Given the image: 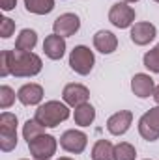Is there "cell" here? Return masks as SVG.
<instances>
[{
  "instance_id": "1",
  "label": "cell",
  "mask_w": 159,
  "mask_h": 160,
  "mask_svg": "<svg viewBox=\"0 0 159 160\" xmlns=\"http://www.w3.org/2000/svg\"><path fill=\"white\" fill-rule=\"evenodd\" d=\"M43 62L38 54L25 50H9V71L17 78H30L41 73Z\"/></svg>"
},
{
  "instance_id": "2",
  "label": "cell",
  "mask_w": 159,
  "mask_h": 160,
  "mask_svg": "<svg viewBox=\"0 0 159 160\" xmlns=\"http://www.w3.org/2000/svg\"><path fill=\"white\" fill-rule=\"evenodd\" d=\"M68 118H69V106L66 102H60V101H47L45 104L38 106V110L34 114V119L40 121L47 128L58 127Z\"/></svg>"
},
{
  "instance_id": "3",
  "label": "cell",
  "mask_w": 159,
  "mask_h": 160,
  "mask_svg": "<svg viewBox=\"0 0 159 160\" xmlns=\"http://www.w3.org/2000/svg\"><path fill=\"white\" fill-rule=\"evenodd\" d=\"M17 147V116L11 112L0 114V149L9 153Z\"/></svg>"
},
{
  "instance_id": "4",
  "label": "cell",
  "mask_w": 159,
  "mask_h": 160,
  "mask_svg": "<svg viewBox=\"0 0 159 160\" xmlns=\"http://www.w3.org/2000/svg\"><path fill=\"white\" fill-rule=\"evenodd\" d=\"M94 63H96V56L94 52L84 47V45H77L71 52H69V67L77 73V75H90V71L94 69Z\"/></svg>"
},
{
  "instance_id": "5",
  "label": "cell",
  "mask_w": 159,
  "mask_h": 160,
  "mask_svg": "<svg viewBox=\"0 0 159 160\" xmlns=\"http://www.w3.org/2000/svg\"><path fill=\"white\" fill-rule=\"evenodd\" d=\"M58 142L52 134H41L36 140L28 142V149L34 160H51L56 155Z\"/></svg>"
},
{
  "instance_id": "6",
  "label": "cell",
  "mask_w": 159,
  "mask_h": 160,
  "mask_svg": "<svg viewBox=\"0 0 159 160\" xmlns=\"http://www.w3.org/2000/svg\"><path fill=\"white\" fill-rule=\"evenodd\" d=\"M139 134L148 142L159 140V106H154L142 114L139 119Z\"/></svg>"
},
{
  "instance_id": "7",
  "label": "cell",
  "mask_w": 159,
  "mask_h": 160,
  "mask_svg": "<svg viewBox=\"0 0 159 160\" xmlns=\"http://www.w3.org/2000/svg\"><path fill=\"white\" fill-rule=\"evenodd\" d=\"M109 21L116 28H129L135 24V9L127 2H118L109 9Z\"/></svg>"
},
{
  "instance_id": "8",
  "label": "cell",
  "mask_w": 159,
  "mask_h": 160,
  "mask_svg": "<svg viewBox=\"0 0 159 160\" xmlns=\"http://www.w3.org/2000/svg\"><path fill=\"white\" fill-rule=\"evenodd\" d=\"M88 145V136L82 132V130H66L62 136H60V147L68 153H73V155H80Z\"/></svg>"
},
{
  "instance_id": "9",
  "label": "cell",
  "mask_w": 159,
  "mask_h": 160,
  "mask_svg": "<svg viewBox=\"0 0 159 160\" xmlns=\"http://www.w3.org/2000/svg\"><path fill=\"white\" fill-rule=\"evenodd\" d=\"M79 28H80V19L75 13H62L52 22V32L56 36H62V38H69V36L77 34Z\"/></svg>"
},
{
  "instance_id": "10",
  "label": "cell",
  "mask_w": 159,
  "mask_h": 160,
  "mask_svg": "<svg viewBox=\"0 0 159 160\" xmlns=\"http://www.w3.org/2000/svg\"><path fill=\"white\" fill-rule=\"evenodd\" d=\"M62 99L68 106L71 108H77L80 104L88 102L90 99V89L82 84H66L64 86V91H62Z\"/></svg>"
},
{
  "instance_id": "11",
  "label": "cell",
  "mask_w": 159,
  "mask_h": 160,
  "mask_svg": "<svg viewBox=\"0 0 159 160\" xmlns=\"http://www.w3.org/2000/svg\"><path fill=\"white\" fill-rule=\"evenodd\" d=\"M156 36H157V28L152 22H135L131 26V32H129L131 41L139 47H144V45L152 43L156 39Z\"/></svg>"
},
{
  "instance_id": "12",
  "label": "cell",
  "mask_w": 159,
  "mask_h": 160,
  "mask_svg": "<svg viewBox=\"0 0 159 160\" xmlns=\"http://www.w3.org/2000/svg\"><path fill=\"white\" fill-rule=\"evenodd\" d=\"M131 123H133V112L131 110H120L107 119V130L112 136H122L129 130Z\"/></svg>"
},
{
  "instance_id": "13",
  "label": "cell",
  "mask_w": 159,
  "mask_h": 160,
  "mask_svg": "<svg viewBox=\"0 0 159 160\" xmlns=\"http://www.w3.org/2000/svg\"><path fill=\"white\" fill-rule=\"evenodd\" d=\"M17 99L25 106H36V104H40L43 101V88L40 84H34V82L25 84L17 91Z\"/></svg>"
},
{
  "instance_id": "14",
  "label": "cell",
  "mask_w": 159,
  "mask_h": 160,
  "mask_svg": "<svg viewBox=\"0 0 159 160\" xmlns=\"http://www.w3.org/2000/svg\"><path fill=\"white\" fill-rule=\"evenodd\" d=\"M154 89H156V82L146 73H137L131 78V91L139 99H148L150 95H154Z\"/></svg>"
},
{
  "instance_id": "15",
  "label": "cell",
  "mask_w": 159,
  "mask_h": 160,
  "mask_svg": "<svg viewBox=\"0 0 159 160\" xmlns=\"http://www.w3.org/2000/svg\"><path fill=\"white\" fill-rule=\"evenodd\" d=\"M43 52L51 60H62L66 54V38L56 36V34L47 36L43 41Z\"/></svg>"
},
{
  "instance_id": "16",
  "label": "cell",
  "mask_w": 159,
  "mask_h": 160,
  "mask_svg": "<svg viewBox=\"0 0 159 160\" xmlns=\"http://www.w3.org/2000/svg\"><path fill=\"white\" fill-rule=\"evenodd\" d=\"M94 47L101 54H112L118 48V38L109 30H99L94 36Z\"/></svg>"
},
{
  "instance_id": "17",
  "label": "cell",
  "mask_w": 159,
  "mask_h": 160,
  "mask_svg": "<svg viewBox=\"0 0 159 160\" xmlns=\"http://www.w3.org/2000/svg\"><path fill=\"white\" fill-rule=\"evenodd\" d=\"M38 45V34L32 28H25L19 32L17 39H15V48L17 50H25V52H32L34 47Z\"/></svg>"
},
{
  "instance_id": "18",
  "label": "cell",
  "mask_w": 159,
  "mask_h": 160,
  "mask_svg": "<svg viewBox=\"0 0 159 160\" xmlns=\"http://www.w3.org/2000/svg\"><path fill=\"white\" fill-rule=\"evenodd\" d=\"M73 119H75V125H79V127H90L96 119V108L90 102L80 104L73 112Z\"/></svg>"
},
{
  "instance_id": "19",
  "label": "cell",
  "mask_w": 159,
  "mask_h": 160,
  "mask_svg": "<svg viewBox=\"0 0 159 160\" xmlns=\"http://www.w3.org/2000/svg\"><path fill=\"white\" fill-rule=\"evenodd\" d=\"M114 145L109 140H97L92 147V160H112Z\"/></svg>"
},
{
  "instance_id": "20",
  "label": "cell",
  "mask_w": 159,
  "mask_h": 160,
  "mask_svg": "<svg viewBox=\"0 0 159 160\" xmlns=\"http://www.w3.org/2000/svg\"><path fill=\"white\" fill-rule=\"evenodd\" d=\"M26 11L34 15H49L54 9V0H25Z\"/></svg>"
},
{
  "instance_id": "21",
  "label": "cell",
  "mask_w": 159,
  "mask_h": 160,
  "mask_svg": "<svg viewBox=\"0 0 159 160\" xmlns=\"http://www.w3.org/2000/svg\"><path fill=\"white\" fill-rule=\"evenodd\" d=\"M45 128H47V127H43L40 121L28 119L25 125H23V138H25V140H26V143H28V142L36 140L38 136L45 134Z\"/></svg>"
},
{
  "instance_id": "22",
  "label": "cell",
  "mask_w": 159,
  "mask_h": 160,
  "mask_svg": "<svg viewBox=\"0 0 159 160\" xmlns=\"http://www.w3.org/2000/svg\"><path fill=\"white\" fill-rule=\"evenodd\" d=\"M135 157H137V151L129 142H120L114 145L112 160H135Z\"/></svg>"
},
{
  "instance_id": "23",
  "label": "cell",
  "mask_w": 159,
  "mask_h": 160,
  "mask_svg": "<svg viewBox=\"0 0 159 160\" xmlns=\"http://www.w3.org/2000/svg\"><path fill=\"white\" fill-rule=\"evenodd\" d=\"M142 63H144V67H146L150 73H157L159 75V43L152 48V50H148V52L144 54Z\"/></svg>"
},
{
  "instance_id": "24",
  "label": "cell",
  "mask_w": 159,
  "mask_h": 160,
  "mask_svg": "<svg viewBox=\"0 0 159 160\" xmlns=\"http://www.w3.org/2000/svg\"><path fill=\"white\" fill-rule=\"evenodd\" d=\"M13 102H15V91L9 86H6V84L0 86V108L8 110Z\"/></svg>"
},
{
  "instance_id": "25",
  "label": "cell",
  "mask_w": 159,
  "mask_h": 160,
  "mask_svg": "<svg viewBox=\"0 0 159 160\" xmlns=\"http://www.w3.org/2000/svg\"><path fill=\"white\" fill-rule=\"evenodd\" d=\"M13 32H15V22H13L9 17H2V22H0V36H2L4 39H8V38L13 36Z\"/></svg>"
},
{
  "instance_id": "26",
  "label": "cell",
  "mask_w": 159,
  "mask_h": 160,
  "mask_svg": "<svg viewBox=\"0 0 159 160\" xmlns=\"http://www.w3.org/2000/svg\"><path fill=\"white\" fill-rule=\"evenodd\" d=\"M8 75H11V71H9V50H2V54H0V77L6 78Z\"/></svg>"
},
{
  "instance_id": "27",
  "label": "cell",
  "mask_w": 159,
  "mask_h": 160,
  "mask_svg": "<svg viewBox=\"0 0 159 160\" xmlns=\"http://www.w3.org/2000/svg\"><path fill=\"white\" fill-rule=\"evenodd\" d=\"M0 6H2L4 11H11V9H15L17 0H0Z\"/></svg>"
},
{
  "instance_id": "28",
  "label": "cell",
  "mask_w": 159,
  "mask_h": 160,
  "mask_svg": "<svg viewBox=\"0 0 159 160\" xmlns=\"http://www.w3.org/2000/svg\"><path fill=\"white\" fill-rule=\"evenodd\" d=\"M152 97H154V101L157 102V106H159V84L156 86V89H154V95H152Z\"/></svg>"
},
{
  "instance_id": "29",
  "label": "cell",
  "mask_w": 159,
  "mask_h": 160,
  "mask_svg": "<svg viewBox=\"0 0 159 160\" xmlns=\"http://www.w3.org/2000/svg\"><path fill=\"white\" fill-rule=\"evenodd\" d=\"M123 2H127V4H133V2H139V0H123Z\"/></svg>"
},
{
  "instance_id": "30",
  "label": "cell",
  "mask_w": 159,
  "mask_h": 160,
  "mask_svg": "<svg viewBox=\"0 0 159 160\" xmlns=\"http://www.w3.org/2000/svg\"><path fill=\"white\" fill-rule=\"evenodd\" d=\"M58 160H73V158H69V157H62V158H58Z\"/></svg>"
},
{
  "instance_id": "31",
  "label": "cell",
  "mask_w": 159,
  "mask_h": 160,
  "mask_svg": "<svg viewBox=\"0 0 159 160\" xmlns=\"http://www.w3.org/2000/svg\"><path fill=\"white\" fill-rule=\"evenodd\" d=\"M154 2H157V4H159V0H154Z\"/></svg>"
},
{
  "instance_id": "32",
  "label": "cell",
  "mask_w": 159,
  "mask_h": 160,
  "mask_svg": "<svg viewBox=\"0 0 159 160\" xmlns=\"http://www.w3.org/2000/svg\"><path fill=\"white\" fill-rule=\"evenodd\" d=\"M21 160H26V158H21Z\"/></svg>"
},
{
  "instance_id": "33",
  "label": "cell",
  "mask_w": 159,
  "mask_h": 160,
  "mask_svg": "<svg viewBox=\"0 0 159 160\" xmlns=\"http://www.w3.org/2000/svg\"><path fill=\"white\" fill-rule=\"evenodd\" d=\"M146 160H148V158H146Z\"/></svg>"
}]
</instances>
